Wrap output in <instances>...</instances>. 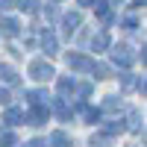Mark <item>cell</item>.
<instances>
[{"mask_svg": "<svg viewBox=\"0 0 147 147\" xmlns=\"http://www.w3.org/2000/svg\"><path fill=\"white\" fill-rule=\"evenodd\" d=\"M112 62H115V65H129V62H132V56H129L127 47H118V50L112 53Z\"/></svg>", "mask_w": 147, "mask_h": 147, "instance_id": "obj_3", "label": "cell"}, {"mask_svg": "<svg viewBox=\"0 0 147 147\" xmlns=\"http://www.w3.org/2000/svg\"><path fill=\"white\" fill-rule=\"evenodd\" d=\"M15 121H21V112H15V109H9V112H6V124H15Z\"/></svg>", "mask_w": 147, "mask_h": 147, "instance_id": "obj_10", "label": "cell"}, {"mask_svg": "<svg viewBox=\"0 0 147 147\" xmlns=\"http://www.w3.org/2000/svg\"><path fill=\"white\" fill-rule=\"evenodd\" d=\"M80 21H82V15H80V12L68 15V18H65V30H68V32H74V27H80Z\"/></svg>", "mask_w": 147, "mask_h": 147, "instance_id": "obj_5", "label": "cell"}, {"mask_svg": "<svg viewBox=\"0 0 147 147\" xmlns=\"http://www.w3.org/2000/svg\"><path fill=\"white\" fill-rule=\"evenodd\" d=\"M0 80H6V82H15L18 77H15V71H12L9 65H0Z\"/></svg>", "mask_w": 147, "mask_h": 147, "instance_id": "obj_8", "label": "cell"}, {"mask_svg": "<svg viewBox=\"0 0 147 147\" xmlns=\"http://www.w3.org/2000/svg\"><path fill=\"white\" fill-rule=\"evenodd\" d=\"M68 65L71 68H80V71H94V62H88L85 56H77V53L68 56Z\"/></svg>", "mask_w": 147, "mask_h": 147, "instance_id": "obj_2", "label": "cell"}, {"mask_svg": "<svg viewBox=\"0 0 147 147\" xmlns=\"http://www.w3.org/2000/svg\"><path fill=\"white\" fill-rule=\"evenodd\" d=\"M0 103H9V91L6 88H0Z\"/></svg>", "mask_w": 147, "mask_h": 147, "instance_id": "obj_12", "label": "cell"}, {"mask_svg": "<svg viewBox=\"0 0 147 147\" xmlns=\"http://www.w3.org/2000/svg\"><path fill=\"white\" fill-rule=\"evenodd\" d=\"M41 44H44V50H47V53H56V38H53L50 32H47L44 38H41Z\"/></svg>", "mask_w": 147, "mask_h": 147, "instance_id": "obj_9", "label": "cell"}, {"mask_svg": "<svg viewBox=\"0 0 147 147\" xmlns=\"http://www.w3.org/2000/svg\"><path fill=\"white\" fill-rule=\"evenodd\" d=\"M136 3H144V0H136Z\"/></svg>", "mask_w": 147, "mask_h": 147, "instance_id": "obj_16", "label": "cell"}, {"mask_svg": "<svg viewBox=\"0 0 147 147\" xmlns=\"http://www.w3.org/2000/svg\"><path fill=\"white\" fill-rule=\"evenodd\" d=\"M0 30H3L6 35H15L21 27H18V21H12V18H3V21H0Z\"/></svg>", "mask_w": 147, "mask_h": 147, "instance_id": "obj_4", "label": "cell"}, {"mask_svg": "<svg viewBox=\"0 0 147 147\" xmlns=\"http://www.w3.org/2000/svg\"><path fill=\"white\" fill-rule=\"evenodd\" d=\"M80 3H88V0H80Z\"/></svg>", "mask_w": 147, "mask_h": 147, "instance_id": "obj_15", "label": "cell"}, {"mask_svg": "<svg viewBox=\"0 0 147 147\" xmlns=\"http://www.w3.org/2000/svg\"><path fill=\"white\" fill-rule=\"evenodd\" d=\"M18 6H21L24 12H32V9H35V0H18Z\"/></svg>", "mask_w": 147, "mask_h": 147, "instance_id": "obj_11", "label": "cell"}, {"mask_svg": "<svg viewBox=\"0 0 147 147\" xmlns=\"http://www.w3.org/2000/svg\"><path fill=\"white\" fill-rule=\"evenodd\" d=\"M91 47H94V50H106V47H109V35H106V32H100V35L91 41Z\"/></svg>", "mask_w": 147, "mask_h": 147, "instance_id": "obj_7", "label": "cell"}, {"mask_svg": "<svg viewBox=\"0 0 147 147\" xmlns=\"http://www.w3.org/2000/svg\"><path fill=\"white\" fill-rule=\"evenodd\" d=\"M27 147H44V141H30Z\"/></svg>", "mask_w": 147, "mask_h": 147, "instance_id": "obj_13", "label": "cell"}, {"mask_svg": "<svg viewBox=\"0 0 147 147\" xmlns=\"http://www.w3.org/2000/svg\"><path fill=\"white\" fill-rule=\"evenodd\" d=\"M50 141H53L56 147H74V144L68 141V136H65V132H53V136H50Z\"/></svg>", "mask_w": 147, "mask_h": 147, "instance_id": "obj_6", "label": "cell"}, {"mask_svg": "<svg viewBox=\"0 0 147 147\" xmlns=\"http://www.w3.org/2000/svg\"><path fill=\"white\" fill-rule=\"evenodd\" d=\"M9 3H12V0H0V9H9Z\"/></svg>", "mask_w": 147, "mask_h": 147, "instance_id": "obj_14", "label": "cell"}, {"mask_svg": "<svg viewBox=\"0 0 147 147\" xmlns=\"http://www.w3.org/2000/svg\"><path fill=\"white\" fill-rule=\"evenodd\" d=\"M30 74H32L35 80H50L53 77V68L47 65V62H32L30 65Z\"/></svg>", "mask_w": 147, "mask_h": 147, "instance_id": "obj_1", "label": "cell"}]
</instances>
